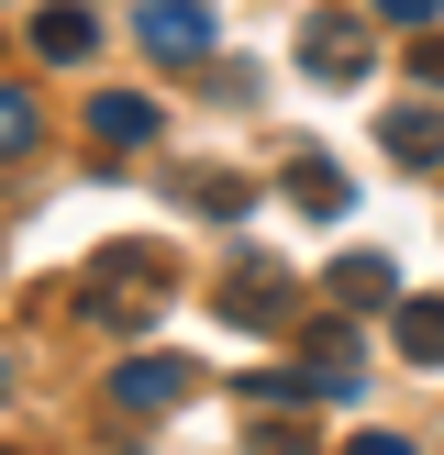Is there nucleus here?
<instances>
[{
  "mask_svg": "<svg viewBox=\"0 0 444 455\" xmlns=\"http://www.w3.org/2000/svg\"><path fill=\"white\" fill-rule=\"evenodd\" d=\"M289 300H300V278H289L278 256H244L234 278H222V323H244V333H278Z\"/></svg>",
  "mask_w": 444,
  "mask_h": 455,
  "instance_id": "obj_4",
  "label": "nucleus"
},
{
  "mask_svg": "<svg viewBox=\"0 0 444 455\" xmlns=\"http://www.w3.org/2000/svg\"><path fill=\"white\" fill-rule=\"evenodd\" d=\"M189 200H211V212H256V189H244V178H189Z\"/></svg>",
  "mask_w": 444,
  "mask_h": 455,
  "instance_id": "obj_13",
  "label": "nucleus"
},
{
  "mask_svg": "<svg viewBox=\"0 0 444 455\" xmlns=\"http://www.w3.org/2000/svg\"><path fill=\"white\" fill-rule=\"evenodd\" d=\"M0 389H12V355H0Z\"/></svg>",
  "mask_w": 444,
  "mask_h": 455,
  "instance_id": "obj_17",
  "label": "nucleus"
},
{
  "mask_svg": "<svg viewBox=\"0 0 444 455\" xmlns=\"http://www.w3.org/2000/svg\"><path fill=\"white\" fill-rule=\"evenodd\" d=\"M133 34L155 67H200L211 56V0H133Z\"/></svg>",
  "mask_w": 444,
  "mask_h": 455,
  "instance_id": "obj_3",
  "label": "nucleus"
},
{
  "mask_svg": "<svg viewBox=\"0 0 444 455\" xmlns=\"http://www.w3.org/2000/svg\"><path fill=\"white\" fill-rule=\"evenodd\" d=\"M34 56H56V67H89V56H100V22H89L78 0H56V12L34 22Z\"/></svg>",
  "mask_w": 444,
  "mask_h": 455,
  "instance_id": "obj_10",
  "label": "nucleus"
},
{
  "mask_svg": "<svg viewBox=\"0 0 444 455\" xmlns=\"http://www.w3.org/2000/svg\"><path fill=\"white\" fill-rule=\"evenodd\" d=\"M400 355L444 367V289H400Z\"/></svg>",
  "mask_w": 444,
  "mask_h": 455,
  "instance_id": "obj_9",
  "label": "nucleus"
},
{
  "mask_svg": "<svg viewBox=\"0 0 444 455\" xmlns=\"http://www.w3.org/2000/svg\"><path fill=\"white\" fill-rule=\"evenodd\" d=\"M377 22H444V0H367Z\"/></svg>",
  "mask_w": 444,
  "mask_h": 455,
  "instance_id": "obj_14",
  "label": "nucleus"
},
{
  "mask_svg": "<svg viewBox=\"0 0 444 455\" xmlns=\"http://www.w3.org/2000/svg\"><path fill=\"white\" fill-rule=\"evenodd\" d=\"M322 300H333V311H400V267H389V256H333Z\"/></svg>",
  "mask_w": 444,
  "mask_h": 455,
  "instance_id": "obj_8",
  "label": "nucleus"
},
{
  "mask_svg": "<svg viewBox=\"0 0 444 455\" xmlns=\"http://www.w3.org/2000/svg\"><path fill=\"white\" fill-rule=\"evenodd\" d=\"M167 289H178V256H167V244H100L89 278H78V311L111 323V333H145L155 311H167Z\"/></svg>",
  "mask_w": 444,
  "mask_h": 455,
  "instance_id": "obj_1",
  "label": "nucleus"
},
{
  "mask_svg": "<svg viewBox=\"0 0 444 455\" xmlns=\"http://www.w3.org/2000/svg\"><path fill=\"white\" fill-rule=\"evenodd\" d=\"M278 189L300 200V212H345V167H333V156H289V167H278Z\"/></svg>",
  "mask_w": 444,
  "mask_h": 455,
  "instance_id": "obj_11",
  "label": "nucleus"
},
{
  "mask_svg": "<svg viewBox=\"0 0 444 455\" xmlns=\"http://www.w3.org/2000/svg\"><path fill=\"white\" fill-rule=\"evenodd\" d=\"M22 145H34V100H22V89H0V167H12Z\"/></svg>",
  "mask_w": 444,
  "mask_h": 455,
  "instance_id": "obj_12",
  "label": "nucleus"
},
{
  "mask_svg": "<svg viewBox=\"0 0 444 455\" xmlns=\"http://www.w3.org/2000/svg\"><path fill=\"white\" fill-rule=\"evenodd\" d=\"M111 400H123V411H178V400H189V367H178V355H123V367H111Z\"/></svg>",
  "mask_w": 444,
  "mask_h": 455,
  "instance_id": "obj_7",
  "label": "nucleus"
},
{
  "mask_svg": "<svg viewBox=\"0 0 444 455\" xmlns=\"http://www.w3.org/2000/svg\"><path fill=\"white\" fill-rule=\"evenodd\" d=\"M367 67H377V44H367V22H355V12H311V22H300V78L355 89Z\"/></svg>",
  "mask_w": 444,
  "mask_h": 455,
  "instance_id": "obj_2",
  "label": "nucleus"
},
{
  "mask_svg": "<svg viewBox=\"0 0 444 455\" xmlns=\"http://www.w3.org/2000/svg\"><path fill=\"white\" fill-rule=\"evenodd\" d=\"M155 123H167V111H155L145 89H100V100H89V145H100V156H145Z\"/></svg>",
  "mask_w": 444,
  "mask_h": 455,
  "instance_id": "obj_5",
  "label": "nucleus"
},
{
  "mask_svg": "<svg viewBox=\"0 0 444 455\" xmlns=\"http://www.w3.org/2000/svg\"><path fill=\"white\" fill-rule=\"evenodd\" d=\"M345 455H422V444H411V434H355Z\"/></svg>",
  "mask_w": 444,
  "mask_h": 455,
  "instance_id": "obj_15",
  "label": "nucleus"
},
{
  "mask_svg": "<svg viewBox=\"0 0 444 455\" xmlns=\"http://www.w3.org/2000/svg\"><path fill=\"white\" fill-rule=\"evenodd\" d=\"M422 78H444V34H422Z\"/></svg>",
  "mask_w": 444,
  "mask_h": 455,
  "instance_id": "obj_16",
  "label": "nucleus"
},
{
  "mask_svg": "<svg viewBox=\"0 0 444 455\" xmlns=\"http://www.w3.org/2000/svg\"><path fill=\"white\" fill-rule=\"evenodd\" d=\"M377 145H389V167L433 178V167H444V111H433V100H400L389 123H377Z\"/></svg>",
  "mask_w": 444,
  "mask_h": 455,
  "instance_id": "obj_6",
  "label": "nucleus"
}]
</instances>
